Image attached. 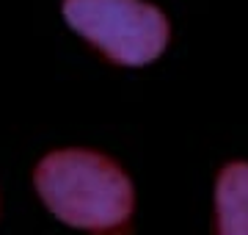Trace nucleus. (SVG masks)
Instances as JSON below:
<instances>
[{"instance_id":"obj_1","label":"nucleus","mask_w":248,"mask_h":235,"mask_svg":"<svg viewBox=\"0 0 248 235\" xmlns=\"http://www.w3.org/2000/svg\"><path fill=\"white\" fill-rule=\"evenodd\" d=\"M33 183L47 208L80 230H113L133 210V185L124 172L89 150L50 152L36 166Z\"/></svg>"},{"instance_id":"obj_2","label":"nucleus","mask_w":248,"mask_h":235,"mask_svg":"<svg viewBox=\"0 0 248 235\" xmlns=\"http://www.w3.org/2000/svg\"><path fill=\"white\" fill-rule=\"evenodd\" d=\"M63 17L116 64L155 61L169 42V22L143 0H63Z\"/></svg>"},{"instance_id":"obj_3","label":"nucleus","mask_w":248,"mask_h":235,"mask_svg":"<svg viewBox=\"0 0 248 235\" xmlns=\"http://www.w3.org/2000/svg\"><path fill=\"white\" fill-rule=\"evenodd\" d=\"M218 235H248V163H232L218 180Z\"/></svg>"}]
</instances>
